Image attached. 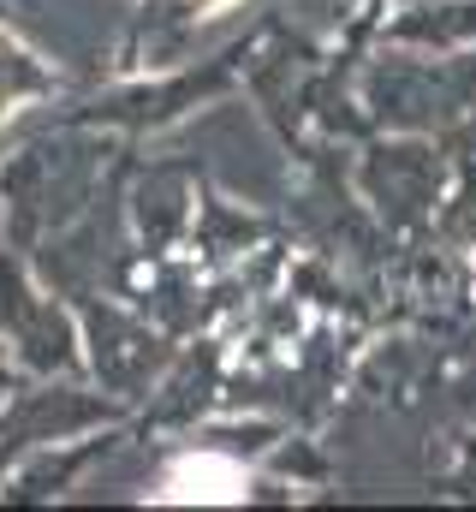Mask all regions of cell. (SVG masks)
I'll return each mask as SVG.
<instances>
[{
	"label": "cell",
	"mask_w": 476,
	"mask_h": 512,
	"mask_svg": "<svg viewBox=\"0 0 476 512\" xmlns=\"http://www.w3.org/2000/svg\"><path fill=\"white\" fill-rule=\"evenodd\" d=\"M244 495V471L227 465V459H185V465H173V477H167V489H161V501H238Z\"/></svg>",
	"instance_id": "cell-1"
},
{
	"label": "cell",
	"mask_w": 476,
	"mask_h": 512,
	"mask_svg": "<svg viewBox=\"0 0 476 512\" xmlns=\"http://www.w3.org/2000/svg\"><path fill=\"white\" fill-rule=\"evenodd\" d=\"M197 6H221V0H197Z\"/></svg>",
	"instance_id": "cell-2"
}]
</instances>
